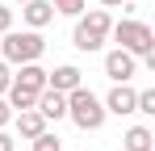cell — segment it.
Returning <instances> with one entry per match:
<instances>
[{
  "label": "cell",
  "instance_id": "6da1fadb",
  "mask_svg": "<svg viewBox=\"0 0 155 151\" xmlns=\"http://www.w3.org/2000/svg\"><path fill=\"white\" fill-rule=\"evenodd\" d=\"M109 38H113L122 50H130L134 59H143V63L155 72V29H151L147 21L122 17V21H113V25H109Z\"/></svg>",
  "mask_w": 155,
  "mask_h": 151
},
{
  "label": "cell",
  "instance_id": "7a4b0ae2",
  "mask_svg": "<svg viewBox=\"0 0 155 151\" xmlns=\"http://www.w3.org/2000/svg\"><path fill=\"white\" fill-rule=\"evenodd\" d=\"M42 50H46L42 29H8V34H0V55H4V63H8V67L38 63V59H42Z\"/></svg>",
  "mask_w": 155,
  "mask_h": 151
},
{
  "label": "cell",
  "instance_id": "3957f363",
  "mask_svg": "<svg viewBox=\"0 0 155 151\" xmlns=\"http://www.w3.org/2000/svg\"><path fill=\"white\" fill-rule=\"evenodd\" d=\"M67 118H71L80 130H101L109 113H105L101 97H97L92 88H84V84H80V88H71V92H67Z\"/></svg>",
  "mask_w": 155,
  "mask_h": 151
},
{
  "label": "cell",
  "instance_id": "277c9868",
  "mask_svg": "<svg viewBox=\"0 0 155 151\" xmlns=\"http://www.w3.org/2000/svg\"><path fill=\"white\" fill-rule=\"evenodd\" d=\"M109 25H113V17H109L105 8H92L88 17L80 13V17H76V29H71V46L84 50V55L101 50V46H105V38H109Z\"/></svg>",
  "mask_w": 155,
  "mask_h": 151
},
{
  "label": "cell",
  "instance_id": "5b68a950",
  "mask_svg": "<svg viewBox=\"0 0 155 151\" xmlns=\"http://www.w3.org/2000/svg\"><path fill=\"white\" fill-rule=\"evenodd\" d=\"M138 72V59L130 55V50H122V46H113L109 55H105V76L113 80V84H130V76Z\"/></svg>",
  "mask_w": 155,
  "mask_h": 151
},
{
  "label": "cell",
  "instance_id": "8992f818",
  "mask_svg": "<svg viewBox=\"0 0 155 151\" xmlns=\"http://www.w3.org/2000/svg\"><path fill=\"white\" fill-rule=\"evenodd\" d=\"M134 97H138V88H130V84H113L109 92H105V113H113V118H126L134 113Z\"/></svg>",
  "mask_w": 155,
  "mask_h": 151
},
{
  "label": "cell",
  "instance_id": "52a82bcc",
  "mask_svg": "<svg viewBox=\"0 0 155 151\" xmlns=\"http://www.w3.org/2000/svg\"><path fill=\"white\" fill-rule=\"evenodd\" d=\"M34 109H38L46 122H59V118H67V92L42 88V92H38V101H34Z\"/></svg>",
  "mask_w": 155,
  "mask_h": 151
},
{
  "label": "cell",
  "instance_id": "ba28073f",
  "mask_svg": "<svg viewBox=\"0 0 155 151\" xmlns=\"http://www.w3.org/2000/svg\"><path fill=\"white\" fill-rule=\"evenodd\" d=\"M21 21H25V29H46V25L54 21L51 0H25V4H21Z\"/></svg>",
  "mask_w": 155,
  "mask_h": 151
},
{
  "label": "cell",
  "instance_id": "9c48e42d",
  "mask_svg": "<svg viewBox=\"0 0 155 151\" xmlns=\"http://www.w3.org/2000/svg\"><path fill=\"white\" fill-rule=\"evenodd\" d=\"M80 84H84V72H80L76 63H63V67L46 72V88H54V92H71Z\"/></svg>",
  "mask_w": 155,
  "mask_h": 151
},
{
  "label": "cell",
  "instance_id": "30bf717a",
  "mask_svg": "<svg viewBox=\"0 0 155 151\" xmlns=\"http://www.w3.org/2000/svg\"><path fill=\"white\" fill-rule=\"evenodd\" d=\"M13 84L25 88V92H42V88H46V67H38V63H21V67L13 72Z\"/></svg>",
  "mask_w": 155,
  "mask_h": 151
},
{
  "label": "cell",
  "instance_id": "8fae6325",
  "mask_svg": "<svg viewBox=\"0 0 155 151\" xmlns=\"http://www.w3.org/2000/svg\"><path fill=\"white\" fill-rule=\"evenodd\" d=\"M13 130H17L21 139H38V134L46 130V118H42L38 109H21V113H13Z\"/></svg>",
  "mask_w": 155,
  "mask_h": 151
},
{
  "label": "cell",
  "instance_id": "7c38bea8",
  "mask_svg": "<svg viewBox=\"0 0 155 151\" xmlns=\"http://www.w3.org/2000/svg\"><path fill=\"white\" fill-rule=\"evenodd\" d=\"M122 151H155V134L147 126H130L122 134Z\"/></svg>",
  "mask_w": 155,
  "mask_h": 151
},
{
  "label": "cell",
  "instance_id": "4fadbf2b",
  "mask_svg": "<svg viewBox=\"0 0 155 151\" xmlns=\"http://www.w3.org/2000/svg\"><path fill=\"white\" fill-rule=\"evenodd\" d=\"M29 147L34 151H63V139H59L54 130H42L38 139H29Z\"/></svg>",
  "mask_w": 155,
  "mask_h": 151
},
{
  "label": "cell",
  "instance_id": "5bb4252c",
  "mask_svg": "<svg viewBox=\"0 0 155 151\" xmlns=\"http://www.w3.org/2000/svg\"><path fill=\"white\" fill-rule=\"evenodd\" d=\"M134 113H147V118H155V88H143V92L134 97Z\"/></svg>",
  "mask_w": 155,
  "mask_h": 151
},
{
  "label": "cell",
  "instance_id": "9a60e30c",
  "mask_svg": "<svg viewBox=\"0 0 155 151\" xmlns=\"http://www.w3.org/2000/svg\"><path fill=\"white\" fill-rule=\"evenodd\" d=\"M54 13H63V17H80L84 13V0H51Z\"/></svg>",
  "mask_w": 155,
  "mask_h": 151
},
{
  "label": "cell",
  "instance_id": "2e32d148",
  "mask_svg": "<svg viewBox=\"0 0 155 151\" xmlns=\"http://www.w3.org/2000/svg\"><path fill=\"white\" fill-rule=\"evenodd\" d=\"M8 84H13V67H8V63L0 59V97L8 92Z\"/></svg>",
  "mask_w": 155,
  "mask_h": 151
},
{
  "label": "cell",
  "instance_id": "e0dca14e",
  "mask_svg": "<svg viewBox=\"0 0 155 151\" xmlns=\"http://www.w3.org/2000/svg\"><path fill=\"white\" fill-rule=\"evenodd\" d=\"M8 29H13V8L0 4V34H8Z\"/></svg>",
  "mask_w": 155,
  "mask_h": 151
},
{
  "label": "cell",
  "instance_id": "ac0fdd59",
  "mask_svg": "<svg viewBox=\"0 0 155 151\" xmlns=\"http://www.w3.org/2000/svg\"><path fill=\"white\" fill-rule=\"evenodd\" d=\"M8 122H13V109H8V101L0 97V130H4V126H8Z\"/></svg>",
  "mask_w": 155,
  "mask_h": 151
},
{
  "label": "cell",
  "instance_id": "d6986e66",
  "mask_svg": "<svg viewBox=\"0 0 155 151\" xmlns=\"http://www.w3.org/2000/svg\"><path fill=\"white\" fill-rule=\"evenodd\" d=\"M0 151H17V139H13L8 130H0Z\"/></svg>",
  "mask_w": 155,
  "mask_h": 151
},
{
  "label": "cell",
  "instance_id": "ffe728a7",
  "mask_svg": "<svg viewBox=\"0 0 155 151\" xmlns=\"http://www.w3.org/2000/svg\"><path fill=\"white\" fill-rule=\"evenodd\" d=\"M105 8H117V4H130V0H101Z\"/></svg>",
  "mask_w": 155,
  "mask_h": 151
},
{
  "label": "cell",
  "instance_id": "44dd1931",
  "mask_svg": "<svg viewBox=\"0 0 155 151\" xmlns=\"http://www.w3.org/2000/svg\"><path fill=\"white\" fill-rule=\"evenodd\" d=\"M8 4H25V0H8Z\"/></svg>",
  "mask_w": 155,
  "mask_h": 151
}]
</instances>
